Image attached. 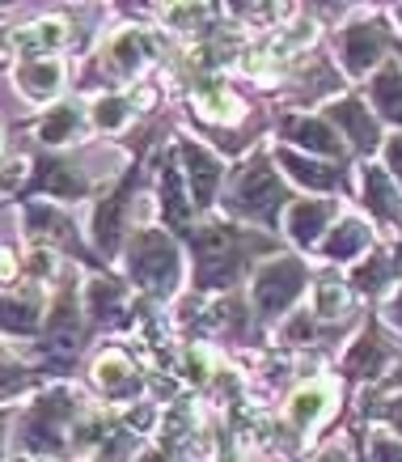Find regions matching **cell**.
<instances>
[{"label":"cell","mask_w":402,"mask_h":462,"mask_svg":"<svg viewBox=\"0 0 402 462\" xmlns=\"http://www.w3.org/2000/svg\"><path fill=\"white\" fill-rule=\"evenodd\" d=\"M288 136H292V141H301V144H309L314 153H339V141H334L322 124H314V119H306V124H292Z\"/></svg>","instance_id":"obj_6"},{"label":"cell","mask_w":402,"mask_h":462,"mask_svg":"<svg viewBox=\"0 0 402 462\" xmlns=\"http://www.w3.org/2000/svg\"><path fill=\"white\" fill-rule=\"evenodd\" d=\"M322 462H347V454H326Z\"/></svg>","instance_id":"obj_18"},{"label":"cell","mask_w":402,"mask_h":462,"mask_svg":"<svg viewBox=\"0 0 402 462\" xmlns=\"http://www.w3.org/2000/svg\"><path fill=\"white\" fill-rule=\"evenodd\" d=\"M56 124H47L42 127V136L47 141H64V136H72V127H77V111H59V115H51Z\"/></svg>","instance_id":"obj_14"},{"label":"cell","mask_w":402,"mask_h":462,"mask_svg":"<svg viewBox=\"0 0 402 462\" xmlns=\"http://www.w3.org/2000/svg\"><path fill=\"white\" fill-rule=\"evenodd\" d=\"M191 174H195V196L208 199L212 196V179H216V166H212L199 149H191Z\"/></svg>","instance_id":"obj_11"},{"label":"cell","mask_w":402,"mask_h":462,"mask_svg":"<svg viewBox=\"0 0 402 462\" xmlns=\"http://www.w3.org/2000/svg\"><path fill=\"white\" fill-rule=\"evenodd\" d=\"M94 115H97V124L102 127H119L123 124V115H127V102L123 98H106V102H97L94 106Z\"/></svg>","instance_id":"obj_13"},{"label":"cell","mask_w":402,"mask_h":462,"mask_svg":"<svg viewBox=\"0 0 402 462\" xmlns=\"http://www.w3.org/2000/svg\"><path fill=\"white\" fill-rule=\"evenodd\" d=\"M301 281H306V272H301L297 259H279V263H271L263 276H259V306H263L267 314H276L279 306H288L292 297H297Z\"/></svg>","instance_id":"obj_1"},{"label":"cell","mask_w":402,"mask_h":462,"mask_svg":"<svg viewBox=\"0 0 402 462\" xmlns=\"http://www.w3.org/2000/svg\"><path fill=\"white\" fill-rule=\"evenodd\" d=\"M22 85L34 98H47L59 85V64H30V69H22Z\"/></svg>","instance_id":"obj_9"},{"label":"cell","mask_w":402,"mask_h":462,"mask_svg":"<svg viewBox=\"0 0 402 462\" xmlns=\"http://www.w3.org/2000/svg\"><path fill=\"white\" fill-rule=\"evenodd\" d=\"M322 310H326V314L343 310V293H339V284H326V293H322Z\"/></svg>","instance_id":"obj_15"},{"label":"cell","mask_w":402,"mask_h":462,"mask_svg":"<svg viewBox=\"0 0 402 462\" xmlns=\"http://www.w3.org/2000/svg\"><path fill=\"white\" fill-rule=\"evenodd\" d=\"M394 319H398V327H402V297H398V306H394Z\"/></svg>","instance_id":"obj_19"},{"label":"cell","mask_w":402,"mask_h":462,"mask_svg":"<svg viewBox=\"0 0 402 462\" xmlns=\"http://www.w3.org/2000/svg\"><path fill=\"white\" fill-rule=\"evenodd\" d=\"M364 182H369V199H373V208L381 212V217H394V212H398V191H394V182H389L386 174H377V170H369Z\"/></svg>","instance_id":"obj_7"},{"label":"cell","mask_w":402,"mask_h":462,"mask_svg":"<svg viewBox=\"0 0 402 462\" xmlns=\"http://www.w3.org/2000/svg\"><path fill=\"white\" fill-rule=\"evenodd\" d=\"M373 98H377V106L394 119V124H402V72L398 69H386L381 77H377Z\"/></svg>","instance_id":"obj_3"},{"label":"cell","mask_w":402,"mask_h":462,"mask_svg":"<svg viewBox=\"0 0 402 462\" xmlns=\"http://www.w3.org/2000/svg\"><path fill=\"white\" fill-rule=\"evenodd\" d=\"M334 119H339V124H343L347 132L356 136V144H361V149H373L377 132H373V124H369V115H364L361 102H343V106L334 111Z\"/></svg>","instance_id":"obj_5"},{"label":"cell","mask_w":402,"mask_h":462,"mask_svg":"<svg viewBox=\"0 0 402 462\" xmlns=\"http://www.w3.org/2000/svg\"><path fill=\"white\" fill-rule=\"evenodd\" d=\"M343 51H347V64L356 72H364L369 64L377 60V51H381V39H377V30H369V26H356L352 34L343 39Z\"/></svg>","instance_id":"obj_2"},{"label":"cell","mask_w":402,"mask_h":462,"mask_svg":"<svg viewBox=\"0 0 402 462\" xmlns=\"http://www.w3.org/2000/svg\"><path fill=\"white\" fill-rule=\"evenodd\" d=\"M322 217H331V208H322V204H301V208L292 212V234H297V242H314V234H318Z\"/></svg>","instance_id":"obj_8"},{"label":"cell","mask_w":402,"mask_h":462,"mask_svg":"<svg viewBox=\"0 0 402 462\" xmlns=\"http://www.w3.org/2000/svg\"><path fill=\"white\" fill-rule=\"evenodd\" d=\"M389 166L402 174V136H394V141H389Z\"/></svg>","instance_id":"obj_17"},{"label":"cell","mask_w":402,"mask_h":462,"mask_svg":"<svg viewBox=\"0 0 402 462\" xmlns=\"http://www.w3.org/2000/svg\"><path fill=\"white\" fill-rule=\"evenodd\" d=\"M288 162V170L297 174V179H306V182H318V187H331L334 182V170H326V166H314V162H297V157H284Z\"/></svg>","instance_id":"obj_12"},{"label":"cell","mask_w":402,"mask_h":462,"mask_svg":"<svg viewBox=\"0 0 402 462\" xmlns=\"http://www.w3.org/2000/svg\"><path fill=\"white\" fill-rule=\"evenodd\" d=\"M364 242H369V229H364L361 221H343L331 234V242H326V254H331V259H352Z\"/></svg>","instance_id":"obj_4"},{"label":"cell","mask_w":402,"mask_h":462,"mask_svg":"<svg viewBox=\"0 0 402 462\" xmlns=\"http://www.w3.org/2000/svg\"><path fill=\"white\" fill-rule=\"evenodd\" d=\"M326 403H331V399H326V391H322V386H309V391H301L297 399H292V420L309 424Z\"/></svg>","instance_id":"obj_10"},{"label":"cell","mask_w":402,"mask_h":462,"mask_svg":"<svg viewBox=\"0 0 402 462\" xmlns=\"http://www.w3.org/2000/svg\"><path fill=\"white\" fill-rule=\"evenodd\" d=\"M377 462H402V446H394V441H377Z\"/></svg>","instance_id":"obj_16"}]
</instances>
